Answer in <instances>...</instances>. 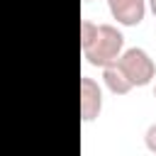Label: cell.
Wrapping results in <instances>:
<instances>
[{
    "label": "cell",
    "mask_w": 156,
    "mask_h": 156,
    "mask_svg": "<svg viewBox=\"0 0 156 156\" xmlns=\"http://www.w3.org/2000/svg\"><path fill=\"white\" fill-rule=\"evenodd\" d=\"M146 7L151 10V15L156 17V0H146Z\"/></svg>",
    "instance_id": "cell-7"
},
{
    "label": "cell",
    "mask_w": 156,
    "mask_h": 156,
    "mask_svg": "<svg viewBox=\"0 0 156 156\" xmlns=\"http://www.w3.org/2000/svg\"><path fill=\"white\" fill-rule=\"evenodd\" d=\"M83 2H90V0H83Z\"/></svg>",
    "instance_id": "cell-9"
},
{
    "label": "cell",
    "mask_w": 156,
    "mask_h": 156,
    "mask_svg": "<svg viewBox=\"0 0 156 156\" xmlns=\"http://www.w3.org/2000/svg\"><path fill=\"white\" fill-rule=\"evenodd\" d=\"M102 80H105V85H107V90L112 93V95H127L134 85L129 83V78L124 76V71L117 66V63H110V66H105L102 68Z\"/></svg>",
    "instance_id": "cell-5"
},
{
    "label": "cell",
    "mask_w": 156,
    "mask_h": 156,
    "mask_svg": "<svg viewBox=\"0 0 156 156\" xmlns=\"http://www.w3.org/2000/svg\"><path fill=\"white\" fill-rule=\"evenodd\" d=\"M80 51L90 66L105 68L119 58L124 51V34L115 24H95L90 20L80 22Z\"/></svg>",
    "instance_id": "cell-1"
},
{
    "label": "cell",
    "mask_w": 156,
    "mask_h": 156,
    "mask_svg": "<svg viewBox=\"0 0 156 156\" xmlns=\"http://www.w3.org/2000/svg\"><path fill=\"white\" fill-rule=\"evenodd\" d=\"M102 112V88L95 78L80 76V119L95 122Z\"/></svg>",
    "instance_id": "cell-3"
},
{
    "label": "cell",
    "mask_w": 156,
    "mask_h": 156,
    "mask_svg": "<svg viewBox=\"0 0 156 156\" xmlns=\"http://www.w3.org/2000/svg\"><path fill=\"white\" fill-rule=\"evenodd\" d=\"M107 7L112 20L122 27H136L146 15V0H107Z\"/></svg>",
    "instance_id": "cell-4"
},
{
    "label": "cell",
    "mask_w": 156,
    "mask_h": 156,
    "mask_svg": "<svg viewBox=\"0 0 156 156\" xmlns=\"http://www.w3.org/2000/svg\"><path fill=\"white\" fill-rule=\"evenodd\" d=\"M144 144H146V149H149L151 154H156V122L146 129V134H144Z\"/></svg>",
    "instance_id": "cell-6"
},
{
    "label": "cell",
    "mask_w": 156,
    "mask_h": 156,
    "mask_svg": "<svg viewBox=\"0 0 156 156\" xmlns=\"http://www.w3.org/2000/svg\"><path fill=\"white\" fill-rule=\"evenodd\" d=\"M154 98H156V85H154Z\"/></svg>",
    "instance_id": "cell-8"
},
{
    "label": "cell",
    "mask_w": 156,
    "mask_h": 156,
    "mask_svg": "<svg viewBox=\"0 0 156 156\" xmlns=\"http://www.w3.org/2000/svg\"><path fill=\"white\" fill-rule=\"evenodd\" d=\"M115 63L124 71V76L129 78V83H132L134 88L149 85V83L154 80V76H156V63H154V58H151L144 49H139V46L124 49Z\"/></svg>",
    "instance_id": "cell-2"
}]
</instances>
